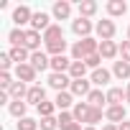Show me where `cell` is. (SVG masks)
<instances>
[{"label": "cell", "instance_id": "6da1fadb", "mask_svg": "<svg viewBox=\"0 0 130 130\" xmlns=\"http://www.w3.org/2000/svg\"><path fill=\"white\" fill-rule=\"evenodd\" d=\"M97 51H100V41H94L92 36H89V38H79V41H74V46H72L74 61H84L87 56H92V54H97Z\"/></svg>", "mask_w": 130, "mask_h": 130}, {"label": "cell", "instance_id": "7a4b0ae2", "mask_svg": "<svg viewBox=\"0 0 130 130\" xmlns=\"http://www.w3.org/2000/svg\"><path fill=\"white\" fill-rule=\"evenodd\" d=\"M94 31H97L100 41H112V38H115V33H117V26H115V21L105 18V21H97Z\"/></svg>", "mask_w": 130, "mask_h": 130}, {"label": "cell", "instance_id": "3957f363", "mask_svg": "<svg viewBox=\"0 0 130 130\" xmlns=\"http://www.w3.org/2000/svg\"><path fill=\"white\" fill-rule=\"evenodd\" d=\"M72 77L69 74H51L48 77V87L51 89H56V92H67V89H72Z\"/></svg>", "mask_w": 130, "mask_h": 130}, {"label": "cell", "instance_id": "277c9868", "mask_svg": "<svg viewBox=\"0 0 130 130\" xmlns=\"http://www.w3.org/2000/svg\"><path fill=\"white\" fill-rule=\"evenodd\" d=\"M51 26H54V23H51V15H48V13H43V10L33 13V18H31V28H33V31H38V33L43 31V33H46Z\"/></svg>", "mask_w": 130, "mask_h": 130}, {"label": "cell", "instance_id": "5b68a950", "mask_svg": "<svg viewBox=\"0 0 130 130\" xmlns=\"http://www.w3.org/2000/svg\"><path fill=\"white\" fill-rule=\"evenodd\" d=\"M72 31H74L79 38H89V33L94 31V26H92L89 18H77V21H72Z\"/></svg>", "mask_w": 130, "mask_h": 130}, {"label": "cell", "instance_id": "8992f818", "mask_svg": "<svg viewBox=\"0 0 130 130\" xmlns=\"http://www.w3.org/2000/svg\"><path fill=\"white\" fill-rule=\"evenodd\" d=\"M41 41H43V36H41L38 31L28 28V31H26V41H23V46H26L31 54H36V51H41Z\"/></svg>", "mask_w": 130, "mask_h": 130}, {"label": "cell", "instance_id": "52a82bcc", "mask_svg": "<svg viewBox=\"0 0 130 130\" xmlns=\"http://www.w3.org/2000/svg\"><path fill=\"white\" fill-rule=\"evenodd\" d=\"M36 74H38V72L31 67V64H15V79H18V82H26V84H28V82L36 79Z\"/></svg>", "mask_w": 130, "mask_h": 130}, {"label": "cell", "instance_id": "ba28073f", "mask_svg": "<svg viewBox=\"0 0 130 130\" xmlns=\"http://www.w3.org/2000/svg\"><path fill=\"white\" fill-rule=\"evenodd\" d=\"M31 18H33V13H31L28 5H18V8L13 10V23H15L18 28L26 26V23H31Z\"/></svg>", "mask_w": 130, "mask_h": 130}, {"label": "cell", "instance_id": "9c48e42d", "mask_svg": "<svg viewBox=\"0 0 130 130\" xmlns=\"http://www.w3.org/2000/svg\"><path fill=\"white\" fill-rule=\"evenodd\" d=\"M125 115H127V112H125V107H122V105H112V107H107V110H105V117H107L112 125L125 122Z\"/></svg>", "mask_w": 130, "mask_h": 130}, {"label": "cell", "instance_id": "30bf717a", "mask_svg": "<svg viewBox=\"0 0 130 130\" xmlns=\"http://www.w3.org/2000/svg\"><path fill=\"white\" fill-rule=\"evenodd\" d=\"M28 64H31L36 72H46V69L51 67V59H48L43 51H36V54H31V61H28Z\"/></svg>", "mask_w": 130, "mask_h": 130}, {"label": "cell", "instance_id": "8fae6325", "mask_svg": "<svg viewBox=\"0 0 130 130\" xmlns=\"http://www.w3.org/2000/svg\"><path fill=\"white\" fill-rule=\"evenodd\" d=\"M72 61L74 59H67V56H51V69L54 74H67L72 69Z\"/></svg>", "mask_w": 130, "mask_h": 130}, {"label": "cell", "instance_id": "7c38bea8", "mask_svg": "<svg viewBox=\"0 0 130 130\" xmlns=\"http://www.w3.org/2000/svg\"><path fill=\"white\" fill-rule=\"evenodd\" d=\"M43 100H46V89H43L41 84H33V87H28V97H26V102H28V105H36V107H38Z\"/></svg>", "mask_w": 130, "mask_h": 130}, {"label": "cell", "instance_id": "4fadbf2b", "mask_svg": "<svg viewBox=\"0 0 130 130\" xmlns=\"http://www.w3.org/2000/svg\"><path fill=\"white\" fill-rule=\"evenodd\" d=\"M69 15H72V3H67V0L54 3V18L56 21H69Z\"/></svg>", "mask_w": 130, "mask_h": 130}, {"label": "cell", "instance_id": "5bb4252c", "mask_svg": "<svg viewBox=\"0 0 130 130\" xmlns=\"http://www.w3.org/2000/svg\"><path fill=\"white\" fill-rule=\"evenodd\" d=\"M102 59H115L117 54H120V46L115 43V41H100V51H97Z\"/></svg>", "mask_w": 130, "mask_h": 130}, {"label": "cell", "instance_id": "9a60e30c", "mask_svg": "<svg viewBox=\"0 0 130 130\" xmlns=\"http://www.w3.org/2000/svg\"><path fill=\"white\" fill-rule=\"evenodd\" d=\"M69 92L77 94V97H89V92H92V82H87V79H74Z\"/></svg>", "mask_w": 130, "mask_h": 130}, {"label": "cell", "instance_id": "2e32d148", "mask_svg": "<svg viewBox=\"0 0 130 130\" xmlns=\"http://www.w3.org/2000/svg\"><path fill=\"white\" fill-rule=\"evenodd\" d=\"M8 54H10V59H13L15 64H28V61H31V51H28L26 46H13Z\"/></svg>", "mask_w": 130, "mask_h": 130}, {"label": "cell", "instance_id": "e0dca14e", "mask_svg": "<svg viewBox=\"0 0 130 130\" xmlns=\"http://www.w3.org/2000/svg\"><path fill=\"white\" fill-rule=\"evenodd\" d=\"M54 105H56V110H69V107H74L77 102H72V92H56V100H54Z\"/></svg>", "mask_w": 130, "mask_h": 130}, {"label": "cell", "instance_id": "ac0fdd59", "mask_svg": "<svg viewBox=\"0 0 130 130\" xmlns=\"http://www.w3.org/2000/svg\"><path fill=\"white\" fill-rule=\"evenodd\" d=\"M77 10H79V18H92L97 13V3H94V0H79Z\"/></svg>", "mask_w": 130, "mask_h": 130}, {"label": "cell", "instance_id": "d6986e66", "mask_svg": "<svg viewBox=\"0 0 130 130\" xmlns=\"http://www.w3.org/2000/svg\"><path fill=\"white\" fill-rule=\"evenodd\" d=\"M107 13H110V18L125 15L127 13V3H125V0H110V3H107Z\"/></svg>", "mask_w": 130, "mask_h": 130}, {"label": "cell", "instance_id": "ffe728a7", "mask_svg": "<svg viewBox=\"0 0 130 130\" xmlns=\"http://www.w3.org/2000/svg\"><path fill=\"white\" fill-rule=\"evenodd\" d=\"M107 102H110V107H112V105H122V102H127V97H125V89H120V87H112V89H107Z\"/></svg>", "mask_w": 130, "mask_h": 130}, {"label": "cell", "instance_id": "44dd1931", "mask_svg": "<svg viewBox=\"0 0 130 130\" xmlns=\"http://www.w3.org/2000/svg\"><path fill=\"white\" fill-rule=\"evenodd\" d=\"M26 110H28V102H26V100H13L10 107H8V112H10L13 117H18V120L26 117Z\"/></svg>", "mask_w": 130, "mask_h": 130}, {"label": "cell", "instance_id": "7402d4cb", "mask_svg": "<svg viewBox=\"0 0 130 130\" xmlns=\"http://www.w3.org/2000/svg\"><path fill=\"white\" fill-rule=\"evenodd\" d=\"M112 74H115L120 82H122V79H127V77H130V64H127V61H122V59H120V61H115V64H112Z\"/></svg>", "mask_w": 130, "mask_h": 130}, {"label": "cell", "instance_id": "603a6c76", "mask_svg": "<svg viewBox=\"0 0 130 130\" xmlns=\"http://www.w3.org/2000/svg\"><path fill=\"white\" fill-rule=\"evenodd\" d=\"M110 77H112V72H107V69H102V67H100V69H94V72H92V79H89V82H92V84H97V87H102V84H107V82H110Z\"/></svg>", "mask_w": 130, "mask_h": 130}, {"label": "cell", "instance_id": "cb8c5ba5", "mask_svg": "<svg viewBox=\"0 0 130 130\" xmlns=\"http://www.w3.org/2000/svg\"><path fill=\"white\" fill-rule=\"evenodd\" d=\"M105 102H107V92H102V89H92L87 97V105H92V107H102Z\"/></svg>", "mask_w": 130, "mask_h": 130}, {"label": "cell", "instance_id": "d4e9b609", "mask_svg": "<svg viewBox=\"0 0 130 130\" xmlns=\"http://www.w3.org/2000/svg\"><path fill=\"white\" fill-rule=\"evenodd\" d=\"M61 38H64V31H61V26H56V23L43 33V43H54V41H61Z\"/></svg>", "mask_w": 130, "mask_h": 130}, {"label": "cell", "instance_id": "484cf974", "mask_svg": "<svg viewBox=\"0 0 130 130\" xmlns=\"http://www.w3.org/2000/svg\"><path fill=\"white\" fill-rule=\"evenodd\" d=\"M13 100H26L28 97V87H26V82H15L13 87H10V92H8Z\"/></svg>", "mask_w": 130, "mask_h": 130}, {"label": "cell", "instance_id": "4316f807", "mask_svg": "<svg viewBox=\"0 0 130 130\" xmlns=\"http://www.w3.org/2000/svg\"><path fill=\"white\" fill-rule=\"evenodd\" d=\"M87 112H89V105H87V102H77V105L72 107V115H74L77 122H84V120H87Z\"/></svg>", "mask_w": 130, "mask_h": 130}, {"label": "cell", "instance_id": "83f0119b", "mask_svg": "<svg viewBox=\"0 0 130 130\" xmlns=\"http://www.w3.org/2000/svg\"><path fill=\"white\" fill-rule=\"evenodd\" d=\"M84 74H87V64H84V61H72L69 77H72V79H84Z\"/></svg>", "mask_w": 130, "mask_h": 130}, {"label": "cell", "instance_id": "f1b7e54d", "mask_svg": "<svg viewBox=\"0 0 130 130\" xmlns=\"http://www.w3.org/2000/svg\"><path fill=\"white\" fill-rule=\"evenodd\" d=\"M100 120H102V107H92V105H89V112H87V120H84L87 127H94Z\"/></svg>", "mask_w": 130, "mask_h": 130}, {"label": "cell", "instance_id": "f546056e", "mask_svg": "<svg viewBox=\"0 0 130 130\" xmlns=\"http://www.w3.org/2000/svg\"><path fill=\"white\" fill-rule=\"evenodd\" d=\"M46 51L51 56H64V51H67V41H54V43H46Z\"/></svg>", "mask_w": 130, "mask_h": 130}, {"label": "cell", "instance_id": "4dcf8cb0", "mask_svg": "<svg viewBox=\"0 0 130 130\" xmlns=\"http://www.w3.org/2000/svg\"><path fill=\"white\" fill-rule=\"evenodd\" d=\"M8 41H10L13 46H23V41H26V31H23V28H13V31L8 33Z\"/></svg>", "mask_w": 130, "mask_h": 130}, {"label": "cell", "instance_id": "1f68e13d", "mask_svg": "<svg viewBox=\"0 0 130 130\" xmlns=\"http://www.w3.org/2000/svg\"><path fill=\"white\" fill-rule=\"evenodd\" d=\"M36 110H38V115H41V117H54V110H56V105H54V102H48V100H43V102H41Z\"/></svg>", "mask_w": 130, "mask_h": 130}, {"label": "cell", "instance_id": "d6a6232c", "mask_svg": "<svg viewBox=\"0 0 130 130\" xmlns=\"http://www.w3.org/2000/svg\"><path fill=\"white\" fill-rule=\"evenodd\" d=\"M13 84H15V82H13L10 72H0V92H10Z\"/></svg>", "mask_w": 130, "mask_h": 130}, {"label": "cell", "instance_id": "836d02e7", "mask_svg": "<svg viewBox=\"0 0 130 130\" xmlns=\"http://www.w3.org/2000/svg\"><path fill=\"white\" fill-rule=\"evenodd\" d=\"M38 127H41V130H56V127H59V117H41Z\"/></svg>", "mask_w": 130, "mask_h": 130}, {"label": "cell", "instance_id": "e575fe53", "mask_svg": "<svg viewBox=\"0 0 130 130\" xmlns=\"http://www.w3.org/2000/svg\"><path fill=\"white\" fill-rule=\"evenodd\" d=\"M15 127H18V130H38V122H36V120H31V117H21Z\"/></svg>", "mask_w": 130, "mask_h": 130}, {"label": "cell", "instance_id": "d590c367", "mask_svg": "<svg viewBox=\"0 0 130 130\" xmlns=\"http://www.w3.org/2000/svg\"><path fill=\"white\" fill-rule=\"evenodd\" d=\"M69 122H77V120H74V115H72L69 110H64V112H59V127H67Z\"/></svg>", "mask_w": 130, "mask_h": 130}, {"label": "cell", "instance_id": "8d00e7d4", "mask_svg": "<svg viewBox=\"0 0 130 130\" xmlns=\"http://www.w3.org/2000/svg\"><path fill=\"white\" fill-rule=\"evenodd\" d=\"M84 64H87V69H100L102 56H100V54H92V56H87V59H84Z\"/></svg>", "mask_w": 130, "mask_h": 130}, {"label": "cell", "instance_id": "74e56055", "mask_svg": "<svg viewBox=\"0 0 130 130\" xmlns=\"http://www.w3.org/2000/svg\"><path fill=\"white\" fill-rule=\"evenodd\" d=\"M10 64H13L10 54H8V51H3V54H0V72H8V69H10Z\"/></svg>", "mask_w": 130, "mask_h": 130}, {"label": "cell", "instance_id": "f35d334b", "mask_svg": "<svg viewBox=\"0 0 130 130\" xmlns=\"http://www.w3.org/2000/svg\"><path fill=\"white\" fill-rule=\"evenodd\" d=\"M120 59L130 64V41H122L120 43Z\"/></svg>", "mask_w": 130, "mask_h": 130}, {"label": "cell", "instance_id": "ab89813d", "mask_svg": "<svg viewBox=\"0 0 130 130\" xmlns=\"http://www.w3.org/2000/svg\"><path fill=\"white\" fill-rule=\"evenodd\" d=\"M61 130H82V122H69L67 127H61Z\"/></svg>", "mask_w": 130, "mask_h": 130}, {"label": "cell", "instance_id": "60d3db41", "mask_svg": "<svg viewBox=\"0 0 130 130\" xmlns=\"http://www.w3.org/2000/svg\"><path fill=\"white\" fill-rule=\"evenodd\" d=\"M117 130H130V122H120V125H117Z\"/></svg>", "mask_w": 130, "mask_h": 130}, {"label": "cell", "instance_id": "b9f144b4", "mask_svg": "<svg viewBox=\"0 0 130 130\" xmlns=\"http://www.w3.org/2000/svg\"><path fill=\"white\" fill-rule=\"evenodd\" d=\"M102 130H117V125H112V122H110V125H105Z\"/></svg>", "mask_w": 130, "mask_h": 130}, {"label": "cell", "instance_id": "7bdbcfd3", "mask_svg": "<svg viewBox=\"0 0 130 130\" xmlns=\"http://www.w3.org/2000/svg\"><path fill=\"white\" fill-rule=\"evenodd\" d=\"M125 97H127V102H130V82H127V87H125Z\"/></svg>", "mask_w": 130, "mask_h": 130}, {"label": "cell", "instance_id": "ee69618b", "mask_svg": "<svg viewBox=\"0 0 130 130\" xmlns=\"http://www.w3.org/2000/svg\"><path fill=\"white\" fill-rule=\"evenodd\" d=\"M127 41H130V26H127Z\"/></svg>", "mask_w": 130, "mask_h": 130}, {"label": "cell", "instance_id": "f6af8a7d", "mask_svg": "<svg viewBox=\"0 0 130 130\" xmlns=\"http://www.w3.org/2000/svg\"><path fill=\"white\" fill-rule=\"evenodd\" d=\"M84 130H97V127H84Z\"/></svg>", "mask_w": 130, "mask_h": 130}]
</instances>
